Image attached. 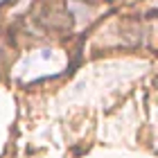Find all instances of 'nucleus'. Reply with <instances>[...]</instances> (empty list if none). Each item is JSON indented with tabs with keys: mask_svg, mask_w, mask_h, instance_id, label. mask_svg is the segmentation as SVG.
<instances>
[{
	"mask_svg": "<svg viewBox=\"0 0 158 158\" xmlns=\"http://www.w3.org/2000/svg\"><path fill=\"white\" fill-rule=\"evenodd\" d=\"M50 66L54 68H61L63 66V59L59 52L54 50H41V52L27 56V59L18 66V70H45V75L50 73Z\"/></svg>",
	"mask_w": 158,
	"mask_h": 158,
	"instance_id": "nucleus-1",
	"label": "nucleus"
}]
</instances>
